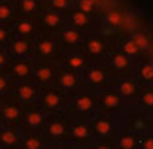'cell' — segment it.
Listing matches in <instances>:
<instances>
[{
  "label": "cell",
  "mask_w": 153,
  "mask_h": 149,
  "mask_svg": "<svg viewBox=\"0 0 153 149\" xmlns=\"http://www.w3.org/2000/svg\"><path fill=\"white\" fill-rule=\"evenodd\" d=\"M74 115L70 110L49 113L48 119L43 125V134L49 140L51 146H62L68 145L70 140V128L73 125Z\"/></svg>",
  "instance_id": "6da1fadb"
},
{
  "label": "cell",
  "mask_w": 153,
  "mask_h": 149,
  "mask_svg": "<svg viewBox=\"0 0 153 149\" xmlns=\"http://www.w3.org/2000/svg\"><path fill=\"white\" fill-rule=\"evenodd\" d=\"M91 122L95 134L94 148H116V140L120 130L117 116L105 112H98L91 118Z\"/></svg>",
  "instance_id": "7a4b0ae2"
},
{
  "label": "cell",
  "mask_w": 153,
  "mask_h": 149,
  "mask_svg": "<svg viewBox=\"0 0 153 149\" xmlns=\"http://www.w3.org/2000/svg\"><path fill=\"white\" fill-rule=\"evenodd\" d=\"M68 110L77 118H89L91 119L94 115L101 112L98 91L94 88H89V87H83L79 91L73 93L70 96Z\"/></svg>",
  "instance_id": "3957f363"
},
{
  "label": "cell",
  "mask_w": 153,
  "mask_h": 149,
  "mask_svg": "<svg viewBox=\"0 0 153 149\" xmlns=\"http://www.w3.org/2000/svg\"><path fill=\"white\" fill-rule=\"evenodd\" d=\"M64 49L61 46L59 37L56 33L42 30L33 40V57L34 60H49L61 61Z\"/></svg>",
  "instance_id": "277c9868"
},
{
  "label": "cell",
  "mask_w": 153,
  "mask_h": 149,
  "mask_svg": "<svg viewBox=\"0 0 153 149\" xmlns=\"http://www.w3.org/2000/svg\"><path fill=\"white\" fill-rule=\"evenodd\" d=\"M27 104L15 96V93H9L0 97V125L7 127H21L22 116Z\"/></svg>",
  "instance_id": "5b68a950"
},
{
  "label": "cell",
  "mask_w": 153,
  "mask_h": 149,
  "mask_svg": "<svg viewBox=\"0 0 153 149\" xmlns=\"http://www.w3.org/2000/svg\"><path fill=\"white\" fill-rule=\"evenodd\" d=\"M70 96L71 94L62 91L61 88H58L55 85H46V87H42L40 96H39V100L36 104H39L48 113L64 112V110H68Z\"/></svg>",
  "instance_id": "8992f818"
},
{
  "label": "cell",
  "mask_w": 153,
  "mask_h": 149,
  "mask_svg": "<svg viewBox=\"0 0 153 149\" xmlns=\"http://www.w3.org/2000/svg\"><path fill=\"white\" fill-rule=\"evenodd\" d=\"M95 143V134L92 128V122L89 118H77L74 116L73 125L70 128V140L68 145L80 146V148H92Z\"/></svg>",
  "instance_id": "52a82bcc"
},
{
  "label": "cell",
  "mask_w": 153,
  "mask_h": 149,
  "mask_svg": "<svg viewBox=\"0 0 153 149\" xmlns=\"http://www.w3.org/2000/svg\"><path fill=\"white\" fill-rule=\"evenodd\" d=\"M102 63L110 70L113 81L117 79V78H122V76H128V75L135 73V70H134V58L129 57L126 52H123L119 46L111 51L105 57V60Z\"/></svg>",
  "instance_id": "ba28073f"
},
{
  "label": "cell",
  "mask_w": 153,
  "mask_h": 149,
  "mask_svg": "<svg viewBox=\"0 0 153 149\" xmlns=\"http://www.w3.org/2000/svg\"><path fill=\"white\" fill-rule=\"evenodd\" d=\"M98 97H100L101 112L114 115V116H122L128 110V107L131 106L117 93V90L113 85H110V87H107L104 90H100L98 91Z\"/></svg>",
  "instance_id": "9c48e42d"
},
{
  "label": "cell",
  "mask_w": 153,
  "mask_h": 149,
  "mask_svg": "<svg viewBox=\"0 0 153 149\" xmlns=\"http://www.w3.org/2000/svg\"><path fill=\"white\" fill-rule=\"evenodd\" d=\"M82 75H83L86 87L94 88L97 91L104 90V88H107V87H110L113 84L111 73H110V70L107 69V66L102 61H95Z\"/></svg>",
  "instance_id": "30bf717a"
},
{
  "label": "cell",
  "mask_w": 153,
  "mask_h": 149,
  "mask_svg": "<svg viewBox=\"0 0 153 149\" xmlns=\"http://www.w3.org/2000/svg\"><path fill=\"white\" fill-rule=\"evenodd\" d=\"M53 85L61 88L62 91H65L68 94H73V93L79 91L80 88L86 87L83 75L70 69V67H65L62 63H59V66H58V72H56V78H55Z\"/></svg>",
  "instance_id": "8fae6325"
},
{
  "label": "cell",
  "mask_w": 153,
  "mask_h": 149,
  "mask_svg": "<svg viewBox=\"0 0 153 149\" xmlns=\"http://www.w3.org/2000/svg\"><path fill=\"white\" fill-rule=\"evenodd\" d=\"M48 112L43 110L39 104H27L24 116H22V122H21V131L24 134L28 133H34V131H42L43 125L48 119Z\"/></svg>",
  "instance_id": "7c38bea8"
},
{
  "label": "cell",
  "mask_w": 153,
  "mask_h": 149,
  "mask_svg": "<svg viewBox=\"0 0 153 149\" xmlns=\"http://www.w3.org/2000/svg\"><path fill=\"white\" fill-rule=\"evenodd\" d=\"M42 91V85L33 78H24L15 81V96L21 100L24 104H36Z\"/></svg>",
  "instance_id": "4fadbf2b"
},
{
  "label": "cell",
  "mask_w": 153,
  "mask_h": 149,
  "mask_svg": "<svg viewBox=\"0 0 153 149\" xmlns=\"http://www.w3.org/2000/svg\"><path fill=\"white\" fill-rule=\"evenodd\" d=\"M34 66H36L34 57H10L4 70L16 81L33 76Z\"/></svg>",
  "instance_id": "5bb4252c"
},
{
  "label": "cell",
  "mask_w": 153,
  "mask_h": 149,
  "mask_svg": "<svg viewBox=\"0 0 153 149\" xmlns=\"http://www.w3.org/2000/svg\"><path fill=\"white\" fill-rule=\"evenodd\" d=\"M111 85L117 90V93L126 100L129 104H131L134 100H137L138 94H140V91H141L140 79L137 78V75H135V73L128 75V76L117 78V79H114V81H113V84H111Z\"/></svg>",
  "instance_id": "9a60e30c"
},
{
  "label": "cell",
  "mask_w": 153,
  "mask_h": 149,
  "mask_svg": "<svg viewBox=\"0 0 153 149\" xmlns=\"http://www.w3.org/2000/svg\"><path fill=\"white\" fill-rule=\"evenodd\" d=\"M61 63L65 67H70V69H73V70H76L79 73H83L95 61L82 48H76V49H64Z\"/></svg>",
  "instance_id": "2e32d148"
},
{
  "label": "cell",
  "mask_w": 153,
  "mask_h": 149,
  "mask_svg": "<svg viewBox=\"0 0 153 149\" xmlns=\"http://www.w3.org/2000/svg\"><path fill=\"white\" fill-rule=\"evenodd\" d=\"M42 30H43V25H42L40 16H18L12 27L13 34L30 37V39H34Z\"/></svg>",
  "instance_id": "e0dca14e"
},
{
  "label": "cell",
  "mask_w": 153,
  "mask_h": 149,
  "mask_svg": "<svg viewBox=\"0 0 153 149\" xmlns=\"http://www.w3.org/2000/svg\"><path fill=\"white\" fill-rule=\"evenodd\" d=\"M34 61H36V66H34L33 78L42 87L53 85L56 72H58V66L61 61H49V60H34Z\"/></svg>",
  "instance_id": "ac0fdd59"
},
{
  "label": "cell",
  "mask_w": 153,
  "mask_h": 149,
  "mask_svg": "<svg viewBox=\"0 0 153 149\" xmlns=\"http://www.w3.org/2000/svg\"><path fill=\"white\" fill-rule=\"evenodd\" d=\"M86 34H88V31L71 27L67 24L58 33V37H59L62 49H76V48H82V45L86 39Z\"/></svg>",
  "instance_id": "d6986e66"
},
{
  "label": "cell",
  "mask_w": 153,
  "mask_h": 149,
  "mask_svg": "<svg viewBox=\"0 0 153 149\" xmlns=\"http://www.w3.org/2000/svg\"><path fill=\"white\" fill-rule=\"evenodd\" d=\"M40 21L45 30L52 31V33H59L65 25H67V18L65 13L52 10V9H43L40 13Z\"/></svg>",
  "instance_id": "ffe728a7"
},
{
  "label": "cell",
  "mask_w": 153,
  "mask_h": 149,
  "mask_svg": "<svg viewBox=\"0 0 153 149\" xmlns=\"http://www.w3.org/2000/svg\"><path fill=\"white\" fill-rule=\"evenodd\" d=\"M24 139V133L19 127H7L0 125V148L3 149H18L21 148Z\"/></svg>",
  "instance_id": "44dd1931"
},
{
  "label": "cell",
  "mask_w": 153,
  "mask_h": 149,
  "mask_svg": "<svg viewBox=\"0 0 153 149\" xmlns=\"http://www.w3.org/2000/svg\"><path fill=\"white\" fill-rule=\"evenodd\" d=\"M33 40L34 39L12 34L6 48L10 57H33Z\"/></svg>",
  "instance_id": "7402d4cb"
},
{
  "label": "cell",
  "mask_w": 153,
  "mask_h": 149,
  "mask_svg": "<svg viewBox=\"0 0 153 149\" xmlns=\"http://www.w3.org/2000/svg\"><path fill=\"white\" fill-rule=\"evenodd\" d=\"M67 24L71 25V27H76V28H80V30H85V31H91L94 30V16H91L89 13L80 10L79 7H73L67 15Z\"/></svg>",
  "instance_id": "603a6c76"
},
{
  "label": "cell",
  "mask_w": 153,
  "mask_h": 149,
  "mask_svg": "<svg viewBox=\"0 0 153 149\" xmlns=\"http://www.w3.org/2000/svg\"><path fill=\"white\" fill-rule=\"evenodd\" d=\"M101 15L104 25H107V27H110L113 30H117L120 33V28H122L125 16H126L125 10H122L120 7H116V6H110L107 9H102Z\"/></svg>",
  "instance_id": "cb8c5ba5"
},
{
  "label": "cell",
  "mask_w": 153,
  "mask_h": 149,
  "mask_svg": "<svg viewBox=\"0 0 153 149\" xmlns=\"http://www.w3.org/2000/svg\"><path fill=\"white\" fill-rule=\"evenodd\" d=\"M43 7L42 0H16L15 13L18 16H40Z\"/></svg>",
  "instance_id": "d4e9b609"
},
{
  "label": "cell",
  "mask_w": 153,
  "mask_h": 149,
  "mask_svg": "<svg viewBox=\"0 0 153 149\" xmlns=\"http://www.w3.org/2000/svg\"><path fill=\"white\" fill-rule=\"evenodd\" d=\"M51 143L46 139V136L43 134V131H34V133H28L24 134L21 148L22 149H43L49 148Z\"/></svg>",
  "instance_id": "484cf974"
},
{
  "label": "cell",
  "mask_w": 153,
  "mask_h": 149,
  "mask_svg": "<svg viewBox=\"0 0 153 149\" xmlns=\"http://www.w3.org/2000/svg\"><path fill=\"white\" fill-rule=\"evenodd\" d=\"M116 148L119 149H134L138 148V134L131 131L129 128H122L119 130L117 140H116Z\"/></svg>",
  "instance_id": "4316f807"
},
{
  "label": "cell",
  "mask_w": 153,
  "mask_h": 149,
  "mask_svg": "<svg viewBox=\"0 0 153 149\" xmlns=\"http://www.w3.org/2000/svg\"><path fill=\"white\" fill-rule=\"evenodd\" d=\"M128 116V115H126ZM126 128H129L131 131H134L135 134H144L147 133V128H149V122H147V118L144 115H140V113H131L128 118H126V124H125Z\"/></svg>",
  "instance_id": "83f0119b"
},
{
  "label": "cell",
  "mask_w": 153,
  "mask_h": 149,
  "mask_svg": "<svg viewBox=\"0 0 153 149\" xmlns=\"http://www.w3.org/2000/svg\"><path fill=\"white\" fill-rule=\"evenodd\" d=\"M15 21H16L15 4L7 0H0V24L12 28Z\"/></svg>",
  "instance_id": "f1b7e54d"
},
{
  "label": "cell",
  "mask_w": 153,
  "mask_h": 149,
  "mask_svg": "<svg viewBox=\"0 0 153 149\" xmlns=\"http://www.w3.org/2000/svg\"><path fill=\"white\" fill-rule=\"evenodd\" d=\"M42 7L58 10L67 15L74 7V0H42Z\"/></svg>",
  "instance_id": "f546056e"
},
{
  "label": "cell",
  "mask_w": 153,
  "mask_h": 149,
  "mask_svg": "<svg viewBox=\"0 0 153 149\" xmlns=\"http://www.w3.org/2000/svg\"><path fill=\"white\" fill-rule=\"evenodd\" d=\"M117 46L123 52H126L129 57H132V58H137V57H140L143 54L141 49L137 46V43L132 40V37L129 34H120V39H119V45Z\"/></svg>",
  "instance_id": "4dcf8cb0"
},
{
  "label": "cell",
  "mask_w": 153,
  "mask_h": 149,
  "mask_svg": "<svg viewBox=\"0 0 153 149\" xmlns=\"http://www.w3.org/2000/svg\"><path fill=\"white\" fill-rule=\"evenodd\" d=\"M74 6L79 7L80 10L89 13V15L94 16V18H98L102 12L101 6L97 4V3H94V1H91V0H74Z\"/></svg>",
  "instance_id": "1f68e13d"
},
{
  "label": "cell",
  "mask_w": 153,
  "mask_h": 149,
  "mask_svg": "<svg viewBox=\"0 0 153 149\" xmlns=\"http://www.w3.org/2000/svg\"><path fill=\"white\" fill-rule=\"evenodd\" d=\"M13 90H15V79L4 69H0V97L13 93Z\"/></svg>",
  "instance_id": "d6a6232c"
},
{
  "label": "cell",
  "mask_w": 153,
  "mask_h": 149,
  "mask_svg": "<svg viewBox=\"0 0 153 149\" xmlns=\"http://www.w3.org/2000/svg\"><path fill=\"white\" fill-rule=\"evenodd\" d=\"M137 78L144 82V84H150L153 82V64L150 61H143L138 66V72L135 73Z\"/></svg>",
  "instance_id": "836d02e7"
},
{
  "label": "cell",
  "mask_w": 153,
  "mask_h": 149,
  "mask_svg": "<svg viewBox=\"0 0 153 149\" xmlns=\"http://www.w3.org/2000/svg\"><path fill=\"white\" fill-rule=\"evenodd\" d=\"M138 104L143 109H152L153 107V90L150 88H141L138 97H137Z\"/></svg>",
  "instance_id": "e575fe53"
},
{
  "label": "cell",
  "mask_w": 153,
  "mask_h": 149,
  "mask_svg": "<svg viewBox=\"0 0 153 149\" xmlns=\"http://www.w3.org/2000/svg\"><path fill=\"white\" fill-rule=\"evenodd\" d=\"M12 34H13V33H12V28H10V27L0 24V46H1V48H6V46H7V43H9Z\"/></svg>",
  "instance_id": "d590c367"
},
{
  "label": "cell",
  "mask_w": 153,
  "mask_h": 149,
  "mask_svg": "<svg viewBox=\"0 0 153 149\" xmlns=\"http://www.w3.org/2000/svg\"><path fill=\"white\" fill-rule=\"evenodd\" d=\"M125 34H129L132 37V40L137 43V46L141 49V52H144V51L147 49L149 43H147V39H146L144 34H141V33H125Z\"/></svg>",
  "instance_id": "8d00e7d4"
},
{
  "label": "cell",
  "mask_w": 153,
  "mask_h": 149,
  "mask_svg": "<svg viewBox=\"0 0 153 149\" xmlns=\"http://www.w3.org/2000/svg\"><path fill=\"white\" fill-rule=\"evenodd\" d=\"M9 58H10V54H9L7 48H1L0 46V69H4L6 67Z\"/></svg>",
  "instance_id": "74e56055"
},
{
  "label": "cell",
  "mask_w": 153,
  "mask_h": 149,
  "mask_svg": "<svg viewBox=\"0 0 153 149\" xmlns=\"http://www.w3.org/2000/svg\"><path fill=\"white\" fill-rule=\"evenodd\" d=\"M91 1H94V3H97V4H100L102 7V0H91Z\"/></svg>",
  "instance_id": "f35d334b"
},
{
  "label": "cell",
  "mask_w": 153,
  "mask_h": 149,
  "mask_svg": "<svg viewBox=\"0 0 153 149\" xmlns=\"http://www.w3.org/2000/svg\"><path fill=\"white\" fill-rule=\"evenodd\" d=\"M7 1H10V3H13V4L16 3V0H7Z\"/></svg>",
  "instance_id": "ab89813d"
},
{
  "label": "cell",
  "mask_w": 153,
  "mask_h": 149,
  "mask_svg": "<svg viewBox=\"0 0 153 149\" xmlns=\"http://www.w3.org/2000/svg\"><path fill=\"white\" fill-rule=\"evenodd\" d=\"M150 63H152V64H153V58H152V60H150Z\"/></svg>",
  "instance_id": "60d3db41"
}]
</instances>
